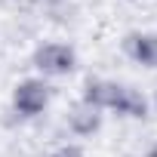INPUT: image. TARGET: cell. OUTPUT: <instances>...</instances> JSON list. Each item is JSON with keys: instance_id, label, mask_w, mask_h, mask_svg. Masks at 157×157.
<instances>
[{"instance_id": "cell-1", "label": "cell", "mask_w": 157, "mask_h": 157, "mask_svg": "<svg viewBox=\"0 0 157 157\" xmlns=\"http://www.w3.org/2000/svg\"><path fill=\"white\" fill-rule=\"evenodd\" d=\"M31 65L43 80L46 77H68L77 68V49L68 40H43L31 52Z\"/></svg>"}, {"instance_id": "cell-2", "label": "cell", "mask_w": 157, "mask_h": 157, "mask_svg": "<svg viewBox=\"0 0 157 157\" xmlns=\"http://www.w3.org/2000/svg\"><path fill=\"white\" fill-rule=\"evenodd\" d=\"M10 102H13V111H16L19 117L34 120V117H40V114L49 108V102H52V86L43 80V77H25V80H19V83L13 86Z\"/></svg>"}, {"instance_id": "cell-3", "label": "cell", "mask_w": 157, "mask_h": 157, "mask_svg": "<svg viewBox=\"0 0 157 157\" xmlns=\"http://www.w3.org/2000/svg\"><path fill=\"white\" fill-rule=\"evenodd\" d=\"M120 49L132 65H142L151 71L157 68V31H129L120 40Z\"/></svg>"}, {"instance_id": "cell-4", "label": "cell", "mask_w": 157, "mask_h": 157, "mask_svg": "<svg viewBox=\"0 0 157 157\" xmlns=\"http://www.w3.org/2000/svg\"><path fill=\"white\" fill-rule=\"evenodd\" d=\"M111 114L126 117V120H145L151 114V102H148V96L139 86L120 83L117 86V96H114V105H111Z\"/></svg>"}, {"instance_id": "cell-5", "label": "cell", "mask_w": 157, "mask_h": 157, "mask_svg": "<svg viewBox=\"0 0 157 157\" xmlns=\"http://www.w3.org/2000/svg\"><path fill=\"white\" fill-rule=\"evenodd\" d=\"M102 120H105V114L96 111V108H90V105H83L80 99H77V102L65 111L68 132L77 136V139H90V136H96V132L102 129Z\"/></svg>"}, {"instance_id": "cell-6", "label": "cell", "mask_w": 157, "mask_h": 157, "mask_svg": "<svg viewBox=\"0 0 157 157\" xmlns=\"http://www.w3.org/2000/svg\"><path fill=\"white\" fill-rule=\"evenodd\" d=\"M117 86H120V80H111V77H86L83 86H80V102L105 114L114 105Z\"/></svg>"}, {"instance_id": "cell-7", "label": "cell", "mask_w": 157, "mask_h": 157, "mask_svg": "<svg viewBox=\"0 0 157 157\" xmlns=\"http://www.w3.org/2000/svg\"><path fill=\"white\" fill-rule=\"evenodd\" d=\"M49 157H86V151L77 145V142H62L49 151Z\"/></svg>"}, {"instance_id": "cell-8", "label": "cell", "mask_w": 157, "mask_h": 157, "mask_svg": "<svg viewBox=\"0 0 157 157\" xmlns=\"http://www.w3.org/2000/svg\"><path fill=\"white\" fill-rule=\"evenodd\" d=\"M142 157H157V142H154V145H151V148H148V151H145Z\"/></svg>"}, {"instance_id": "cell-9", "label": "cell", "mask_w": 157, "mask_h": 157, "mask_svg": "<svg viewBox=\"0 0 157 157\" xmlns=\"http://www.w3.org/2000/svg\"><path fill=\"white\" fill-rule=\"evenodd\" d=\"M148 102H151V111H154V114H157V90H154V96H151V99H148Z\"/></svg>"}]
</instances>
